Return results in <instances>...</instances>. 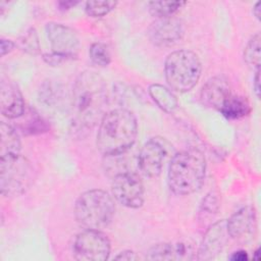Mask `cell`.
Here are the masks:
<instances>
[{"label":"cell","mask_w":261,"mask_h":261,"mask_svg":"<svg viewBox=\"0 0 261 261\" xmlns=\"http://www.w3.org/2000/svg\"><path fill=\"white\" fill-rule=\"evenodd\" d=\"M107 105L106 85L103 79L93 71L82 72L72 89V107L75 126L92 128L105 115Z\"/></svg>","instance_id":"6da1fadb"},{"label":"cell","mask_w":261,"mask_h":261,"mask_svg":"<svg viewBox=\"0 0 261 261\" xmlns=\"http://www.w3.org/2000/svg\"><path fill=\"white\" fill-rule=\"evenodd\" d=\"M138 135V123L135 115L127 109H114L102 117L96 144L105 156L125 153L135 144Z\"/></svg>","instance_id":"7a4b0ae2"},{"label":"cell","mask_w":261,"mask_h":261,"mask_svg":"<svg viewBox=\"0 0 261 261\" xmlns=\"http://www.w3.org/2000/svg\"><path fill=\"white\" fill-rule=\"evenodd\" d=\"M206 175V159L197 149L177 152L171 159L167 182L169 189L176 195H191L203 185Z\"/></svg>","instance_id":"3957f363"},{"label":"cell","mask_w":261,"mask_h":261,"mask_svg":"<svg viewBox=\"0 0 261 261\" xmlns=\"http://www.w3.org/2000/svg\"><path fill=\"white\" fill-rule=\"evenodd\" d=\"M114 212L112 197L99 189L83 193L74 204L75 219L85 229L105 228L112 221Z\"/></svg>","instance_id":"277c9868"},{"label":"cell","mask_w":261,"mask_h":261,"mask_svg":"<svg viewBox=\"0 0 261 261\" xmlns=\"http://www.w3.org/2000/svg\"><path fill=\"white\" fill-rule=\"evenodd\" d=\"M202 65L198 55L190 50H177L167 55L164 74L168 86L179 93L192 90L199 82Z\"/></svg>","instance_id":"5b68a950"},{"label":"cell","mask_w":261,"mask_h":261,"mask_svg":"<svg viewBox=\"0 0 261 261\" xmlns=\"http://www.w3.org/2000/svg\"><path fill=\"white\" fill-rule=\"evenodd\" d=\"M35 169L29 159L20 154L1 159L0 190L4 197L24 194L34 184Z\"/></svg>","instance_id":"8992f818"},{"label":"cell","mask_w":261,"mask_h":261,"mask_svg":"<svg viewBox=\"0 0 261 261\" xmlns=\"http://www.w3.org/2000/svg\"><path fill=\"white\" fill-rule=\"evenodd\" d=\"M110 241L98 229H85L73 243V254L81 261H104L110 255Z\"/></svg>","instance_id":"52a82bcc"},{"label":"cell","mask_w":261,"mask_h":261,"mask_svg":"<svg viewBox=\"0 0 261 261\" xmlns=\"http://www.w3.org/2000/svg\"><path fill=\"white\" fill-rule=\"evenodd\" d=\"M112 195L127 208H139L144 203V185L139 174L122 171L115 174L111 185Z\"/></svg>","instance_id":"ba28073f"},{"label":"cell","mask_w":261,"mask_h":261,"mask_svg":"<svg viewBox=\"0 0 261 261\" xmlns=\"http://www.w3.org/2000/svg\"><path fill=\"white\" fill-rule=\"evenodd\" d=\"M45 29L53 53L67 60H72L77 57L81 45L80 39L71 28L51 21L46 24Z\"/></svg>","instance_id":"9c48e42d"},{"label":"cell","mask_w":261,"mask_h":261,"mask_svg":"<svg viewBox=\"0 0 261 261\" xmlns=\"http://www.w3.org/2000/svg\"><path fill=\"white\" fill-rule=\"evenodd\" d=\"M167 155V147L160 138H152L141 148L137 164L142 174L147 177H157L162 170L164 159Z\"/></svg>","instance_id":"30bf717a"},{"label":"cell","mask_w":261,"mask_h":261,"mask_svg":"<svg viewBox=\"0 0 261 261\" xmlns=\"http://www.w3.org/2000/svg\"><path fill=\"white\" fill-rule=\"evenodd\" d=\"M184 32V25L179 19L157 18L149 27L148 37L157 47H171L181 40Z\"/></svg>","instance_id":"8fae6325"},{"label":"cell","mask_w":261,"mask_h":261,"mask_svg":"<svg viewBox=\"0 0 261 261\" xmlns=\"http://www.w3.org/2000/svg\"><path fill=\"white\" fill-rule=\"evenodd\" d=\"M227 239L228 232L226 229V220L222 219L209 224L205 230L197 259L211 260L215 258L222 251Z\"/></svg>","instance_id":"7c38bea8"},{"label":"cell","mask_w":261,"mask_h":261,"mask_svg":"<svg viewBox=\"0 0 261 261\" xmlns=\"http://www.w3.org/2000/svg\"><path fill=\"white\" fill-rule=\"evenodd\" d=\"M0 110L9 119H17L24 111V101L18 87L8 79L0 82Z\"/></svg>","instance_id":"4fadbf2b"},{"label":"cell","mask_w":261,"mask_h":261,"mask_svg":"<svg viewBox=\"0 0 261 261\" xmlns=\"http://www.w3.org/2000/svg\"><path fill=\"white\" fill-rule=\"evenodd\" d=\"M256 228L257 215L253 206L242 207L226 221L228 236L232 239H246L254 236Z\"/></svg>","instance_id":"5bb4252c"},{"label":"cell","mask_w":261,"mask_h":261,"mask_svg":"<svg viewBox=\"0 0 261 261\" xmlns=\"http://www.w3.org/2000/svg\"><path fill=\"white\" fill-rule=\"evenodd\" d=\"M230 95L231 90L228 81L224 76H213L202 87L201 101L207 107L219 111Z\"/></svg>","instance_id":"9a60e30c"},{"label":"cell","mask_w":261,"mask_h":261,"mask_svg":"<svg viewBox=\"0 0 261 261\" xmlns=\"http://www.w3.org/2000/svg\"><path fill=\"white\" fill-rule=\"evenodd\" d=\"M193 247L186 243H161L154 245L147 253L149 260H191L195 258Z\"/></svg>","instance_id":"2e32d148"},{"label":"cell","mask_w":261,"mask_h":261,"mask_svg":"<svg viewBox=\"0 0 261 261\" xmlns=\"http://www.w3.org/2000/svg\"><path fill=\"white\" fill-rule=\"evenodd\" d=\"M21 142L15 127L2 121L0 123V158L6 159L19 155Z\"/></svg>","instance_id":"e0dca14e"},{"label":"cell","mask_w":261,"mask_h":261,"mask_svg":"<svg viewBox=\"0 0 261 261\" xmlns=\"http://www.w3.org/2000/svg\"><path fill=\"white\" fill-rule=\"evenodd\" d=\"M251 111V106L247 98L231 94L223 103L219 112L227 119L234 120L247 116Z\"/></svg>","instance_id":"ac0fdd59"},{"label":"cell","mask_w":261,"mask_h":261,"mask_svg":"<svg viewBox=\"0 0 261 261\" xmlns=\"http://www.w3.org/2000/svg\"><path fill=\"white\" fill-rule=\"evenodd\" d=\"M149 95L157 106L167 113L173 112L177 107V99L174 94L160 84H152L148 88Z\"/></svg>","instance_id":"d6986e66"},{"label":"cell","mask_w":261,"mask_h":261,"mask_svg":"<svg viewBox=\"0 0 261 261\" xmlns=\"http://www.w3.org/2000/svg\"><path fill=\"white\" fill-rule=\"evenodd\" d=\"M219 208V201H218V194L214 191H210L205 198L203 199L199 211H198V221L204 227L207 224H211L210 220L214 218L215 214L217 213Z\"/></svg>","instance_id":"ffe728a7"},{"label":"cell","mask_w":261,"mask_h":261,"mask_svg":"<svg viewBox=\"0 0 261 261\" xmlns=\"http://www.w3.org/2000/svg\"><path fill=\"white\" fill-rule=\"evenodd\" d=\"M185 5V1H151L148 3V9L153 16L165 18L171 17Z\"/></svg>","instance_id":"44dd1931"},{"label":"cell","mask_w":261,"mask_h":261,"mask_svg":"<svg viewBox=\"0 0 261 261\" xmlns=\"http://www.w3.org/2000/svg\"><path fill=\"white\" fill-rule=\"evenodd\" d=\"M28 114L29 116L18 123V127L23 135H38L48 130V124L37 112L30 110Z\"/></svg>","instance_id":"7402d4cb"},{"label":"cell","mask_w":261,"mask_h":261,"mask_svg":"<svg viewBox=\"0 0 261 261\" xmlns=\"http://www.w3.org/2000/svg\"><path fill=\"white\" fill-rule=\"evenodd\" d=\"M260 41H261L260 34L257 33L249 40L244 50V59L246 63L249 66L254 67L256 69L260 68V59H261Z\"/></svg>","instance_id":"603a6c76"},{"label":"cell","mask_w":261,"mask_h":261,"mask_svg":"<svg viewBox=\"0 0 261 261\" xmlns=\"http://www.w3.org/2000/svg\"><path fill=\"white\" fill-rule=\"evenodd\" d=\"M19 48L31 55H38L40 53V42L37 31L34 28L29 29L18 41Z\"/></svg>","instance_id":"cb8c5ba5"},{"label":"cell","mask_w":261,"mask_h":261,"mask_svg":"<svg viewBox=\"0 0 261 261\" xmlns=\"http://www.w3.org/2000/svg\"><path fill=\"white\" fill-rule=\"evenodd\" d=\"M90 58L91 60L99 66L105 67L111 61V54L108 49V46L104 43H94L90 47Z\"/></svg>","instance_id":"d4e9b609"},{"label":"cell","mask_w":261,"mask_h":261,"mask_svg":"<svg viewBox=\"0 0 261 261\" xmlns=\"http://www.w3.org/2000/svg\"><path fill=\"white\" fill-rule=\"evenodd\" d=\"M117 5L116 1H88L85 10L89 16L102 17L113 10Z\"/></svg>","instance_id":"484cf974"},{"label":"cell","mask_w":261,"mask_h":261,"mask_svg":"<svg viewBox=\"0 0 261 261\" xmlns=\"http://www.w3.org/2000/svg\"><path fill=\"white\" fill-rule=\"evenodd\" d=\"M43 59L47 64H49L51 66H57V65L62 64L65 61H68L66 58H64V57H62V56H60L56 53H53V52H51L50 54L49 53L44 54Z\"/></svg>","instance_id":"4316f807"},{"label":"cell","mask_w":261,"mask_h":261,"mask_svg":"<svg viewBox=\"0 0 261 261\" xmlns=\"http://www.w3.org/2000/svg\"><path fill=\"white\" fill-rule=\"evenodd\" d=\"M0 46H1V56H4V55L8 54L9 52H11L13 50L15 44L10 40L1 39L0 40Z\"/></svg>","instance_id":"83f0119b"},{"label":"cell","mask_w":261,"mask_h":261,"mask_svg":"<svg viewBox=\"0 0 261 261\" xmlns=\"http://www.w3.org/2000/svg\"><path fill=\"white\" fill-rule=\"evenodd\" d=\"M114 259H116V260H126V261H129V260H137V259H139V257L136 255L135 252L128 250V251L120 252L117 256L114 257Z\"/></svg>","instance_id":"f1b7e54d"},{"label":"cell","mask_w":261,"mask_h":261,"mask_svg":"<svg viewBox=\"0 0 261 261\" xmlns=\"http://www.w3.org/2000/svg\"><path fill=\"white\" fill-rule=\"evenodd\" d=\"M253 89L256 97L259 99L260 97V68L256 69L254 79H253Z\"/></svg>","instance_id":"f546056e"},{"label":"cell","mask_w":261,"mask_h":261,"mask_svg":"<svg viewBox=\"0 0 261 261\" xmlns=\"http://www.w3.org/2000/svg\"><path fill=\"white\" fill-rule=\"evenodd\" d=\"M229 259L232 261H246V260H248V254L244 250L236 251L231 254Z\"/></svg>","instance_id":"4dcf8cb0"},{"label":"cell","mask_w":261,"mask_h":261,"mask_svg":"<svg viewBox=\"0 0 261 261\" xmlns=\"http://www.w3.org/2000/svg\"><path fill=\"white\" fill-rule=\"evenodd\" d=\"M79 2L77 1H60L58 2V7L60 10H68L72 6H75Z\"/></svg>","instance_id":"1f68e13d"},{"label":"cell","mask_w":261,"mask_h":261,"mask_svg":"<svg viewBox=\"0 0 261 261\" xmlns=\"http://www.w3.org/2000/svg\"><path fill=\"white\" fill-rule=\"evenodd\" d=\"M260 13H261V2L258 1V2L254 5V7H253V14H254V16H255L258 20H260Z\"/></svg>","instance_id":"d6a6232c"},{"label":"cell","mask_w":261,"mask_h":261,"mask_svg":"<svg viewBox=\"0 0 261 261\" xmlns=\"http://www.w3.org/2000/svg\"><path fill=\"white\" fill-rule=\"evenodd\" d=\"M259 254H260V248H258V249L255 251V256H254L253 258L256 259V260H259Z\"/></svg>","instance_id":"836d02e7"}]
</instances>
